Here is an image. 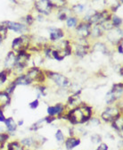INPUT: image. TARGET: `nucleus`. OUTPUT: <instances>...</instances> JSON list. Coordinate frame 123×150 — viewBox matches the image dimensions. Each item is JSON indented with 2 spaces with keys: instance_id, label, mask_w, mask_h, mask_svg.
<instances>
[{
  "instance_id": "obj_2",
  "label": "nucleus",
  "mask_w": 123,
  "mask_h": 150,
  "mask_svg": "<svg viewBox=\"0 0 123 150\" xmlns=\"http://www.w3.org/2000/svg\"><path fill=\"white\" fill-rule=\"evenodd\" d=\"M30 43V37L27 35H22L19 38H16L12 42V47L14 51H27Z\"/></svg>"
},
{
  "instance_id": "obj_40",
  "label": "nucleus",
  "mask_w": 123,
  "mask_h": 150,
  "mask_svg": "<svg viewBox=\"0 0 123 150\" xmlns=\"http://www.w3.org/2000/svg\"><path fill=\"white\" fill-rule=\"evenodd\" d=\"M22 124H23V121H20V122H19V123H18V125H20V126H21V125H22Z\"/></svg>"
},
{
  "instance_id": "obj_37",
  "label": "nucleus",
  "mask_w": 123,
  "mask_h": 150,
  "mask_svg": "<svg viewBox=\"0 0 123 150\" xmlns=\"http://www.w3.org/2000/svg\"><path fill=\"white\" fill-rule=\"evenodd\" d=\"M5 121H6V117L3 114L1 108H0V122H5Z\"/></svg>"
},
{
  "instance_id": "obj_41",
  "label": "nucleus",
  "mask_w": 123,
  "mask_h": 150,
  "mask_svg": "<svg viewBox=\"0 0 123 150\" xmlns=\"http://www.w3.org/2000/svg\"><path fill=\"white\" fill-rule=\"evenodd\" d=\"M10 1H12V2H14V3H16V0H10Z\"/></svg>"
},
{
  "instance_id": "obj_28",
  "label": "nucleus",
  "mask_w": 123,
  "mask_h": 150,
  "mask_svg": "<svg viewBox=\"0 0 123 150\" xmlns=\"http://www.w3.org/2000/svg\"><path fill=\"white\" fill-rule=\"evenodd\" d=\"M7 27H6V22H3L0 23V35L3 37V39L6 37V34H7Z\"/></svg>"
},
{
  "instance_id": "obj_1",
  "label": "nucleus",
  "mask_w": 123,
  "mask_h": 150,
  "mask_svg": "<svg viewBox=\"0 0 123 150\" xmlns=\"http://www.w3.org/2000/svg\"><path fill=\"white\" fill-rule=\"evenodd\" d=\"M45 73L46 74V76L47 78L54 81L60 88H67L71 85V81H69V79L61 73L55 72V71H45Z\"/></svg>"
},
{
  "instance_id": "obj_27",
  "label": "nucleus",
  "mask_w": 123,
  "mask_h": 150,
  "mask_svg": "<svg viewBox=\"0 0 123 150\" xmlns=\"http://www.w3.org/2000/svg\"><path fill=\"white\" fill-rule=\"evenodd\" d=\"M85 8H86V6H85L84 5L77 4V5H75V6H72V10L75 13H83V12H84Z\"/></svg>"
},
{
  "instance_id": "obj_35",
  "label": "nucleus",
  "mask_w": 123,
  "mask_h": 150,
  "mask_svg": "<svg viewBox=\"0 0 123 150\" xmlns=\"http://www.w3.org/2000/svg\"><path fill=\"white\" fill-rule=\"evenodd\" d=\"M39 100L38 99H36V100H34V101H32L31 103H30L29 104V105H30V107L31 108V109H36L38 106H39Z\"/></svg>"
},
{
  "instance_id": "obj_11",
  "label": "nucleus",
  "mask_w": 123,
  "mask_h": 150,
  "mask_svg": "<svg viewBox=\"0 0 123 150\" xmlns=\"http://www.w3.org/2000/svg\"><path fill=\"white\" fill-rule=\"evenodd\" d=\"M13 82L15 84V86H17V85L26 86V85H30V84L32 83V81H30V79L27 76L26 74H21V75H19V76L17 77Z\"/></svg>"
},
{
  "instance_id": "obj_43",
  "label": "nucleus",
  "mask_w": 123,
  "mask_h": 150,
  "mask_svg": "<svg viewBox=\"0 0 123 150\" xmlns=\"http://www.w3.org/2000/svg\"><path fill=\"white\" fill-rule=\"evenodd\" d=\"M0 149H1V148H0Z\"/></svg>"
},
{
  "instance_id": "obj_16",
  "label": "nucleus",
  "mask_w": 123,
  "mask_h": 150,
  "mask_svg": "<svg viewBox=\"0 0 123 150\" xmlns=\"http://www.w3.org/2000/svg\"><path fill=\"white\" fill-rule=\"evenodd\" d=\"M122 83H117V84H114L112 86V92L114 94V96L116 98V99H119L121 97H122Z\"/></svg>"
},
{
  "instance_id": "obj_38",
  "label": "nucleus",
  "mask_w": 123,
  "mask_h": 150,
  "mask_svg": "<svg viewBox=\"0 0 123 150\" xmlns=\"http://www.w3.org/2000/svg\"><path fill=\"white\" fill-rule=\"evenodd\" d=\"M118 52L121 54L122 53H123V51H122V42L119 45V47H118Z\"/></svg>"
},
{
  "instance_id": "obj_13",
  "label": "nucleus",
  "mask_w": 123,
  "mask_h": 150,
  "mask_svg": "<svg viewBox=\"0 0 123 150\" xmlns=\"http://www.w3.org/2000/svg\"><path fill=\"white\" fill-rule=\"evenodd\" d=\"M80 144V139H76V138H69L66 141H65V146H66V148L68 150H72L73 149L75 146H77L78 145Z\"/></svg>"
},
{
  "instance_id": "obj_31",
  "label": "nucleus",
  "mask_w": 123,
  "mask_h": 150,
  "mask_svg": "<svg viewBox=\"0 0 123 150\" xmlns=\"http://www.w3.org/2000/svg\"><path fill=\"white\" fill-rule=\"evenodd\" d=\"M56 139L58 142H62L64 140V135L63 133L62 132V130L61 129H58L56 131Z\"/></svg>"
},
{
  "instance_id": "obj_7",
  "label": "nucleus",
  "mask_w": 123,
  "mask_h": 150,
  "mask_svg": "<svg viewBox=\"0 0 123 150\" xmlns=\"http://www.w3.org/2000/svg\"><path fill=\"white\" fill-rule=\"evenodd\" d=\"M6 27L8 30H13L17 33H24V32H27V30H28V27L20 23L6 21Z\"/></svg>"
},
{
  "instance_id": "obj_15",
  "label": "nucleus",
  "mask_w": 123,
  "mask_h": 150,
  "mask_svg": "<svg viewBox=\"0 0 123 150\" xmlns=\"http://www.w3.org/2000/svg\"><path fill=\"white\" fill-rule=\"evenodd\" d=\"M70 16H71V10L66 7H62L58 12V19L60 21L67 20Z\"/></svg>"
},
{
  "instance_id": "obj_30",
  "label": "nucleus",
  "mask_w": 123,
  "mask_h": 150,
  "mask_svg": "<svg viewBox=\"0 0 123 150\" xmlns=\"http://www.w3.org/2000/svg\"><path fill=\"white\" fill-rule=\"evenodd\" d=\"M21 144L24 146H30L33 145V139L32 138H26V139H23L22 141H21Z\"/></svg>"
},
{
  "instance_id": "obj_8",
  "label": "nucleus",
  "mask_w": 123,
  "mask_h": 150,
  "mask_svg": "<svg viewBox=\"0 0 123 150\" xmlns=\"http://www.w3.org/2000/svg\"><path fill=\"white\" fill-rule=\"evenodd\" d=\"M64 36L63 30L59 28H50L49 29V38L51 41H57L63 39Z\"/></svg>"
},
{
  "instance_id": "obj_4",
  "label": "nucleus",
  "mask_w": 123,
  "mask_h": 150,
  "mask_svg": "<svg viewBox=\"0 0 123 150\" xmlns=\"http://www.w3.org/2000/svg\"><path fill=\"white\" fill-rule=\"evenodd\" d=\"M35 8L39 13L48 15L52 11L53 6L50 0H38L35 2Z\"/></svg>"
},
{
  "instance_id": "obj_24",
  "label": "nucleus",
  "mask_w": 123,
  "mask_h": 150,
  "mask_svg": "<svg viewBox=\"0 0 123 150\" xmlns=\"http://www.w3.org/2000/svg\"><path fill=\"white\" fill-rule=\"evenodd\" d=\"M116 98L114 96V94L112 92V90H110L107 94H106V96H105V102H106L107 104L111 105L112 103H114L116 101Z\"/></svg>"
},
{
  "instance_id": "obj_6",
  "label": "nucleus",
  "mask_w": 123,
  "mask_h": 150,
  "mask_svg": "<svg viewBox=\"0 0 123 150\" xmlns=\"http://www.w3.org/2000/svg\"><path fill=\"white\" fill-rule=\"evenodd\" d=\"M90 30H91V25L86 22L80 23L76 28L77 35L79 38H81V39H86L87 36H89Z\"/></svg>"
},
{
  "instance_id": "obj_14",
  "label": "nucleus",
  "mask_w": 123,
  "mask_h": 150,
  "mask_svg": "<svg viewBox=\"0 0 123 150\" xmlns=\"http://www.w3.org/2000/svg\"><path fill=\"white\" fill-rule=\"evenodd\" d=\"M87 49H89V46H82L78 44L75 47V54L79 57H84L87 54Z\"/></svg>"
},
{
  "instance_id": "obj_42",
  "label": "nucleus",
  "mask_w": 123,
  "mask_h": 150,
  "mask_svg": "<svg viewBox=\"0 0 123 150\" xmlns=\"http://www.w3.org/2000/svg\"><path fill=\"white\" fill-rule=\"evenodd\" d=\"M120 3H122V0H120Z\"/></svg>"
},
{
  "instance_id": "obj_26",
  "label": "nucleus",
  "mask_w": 123,
  "mask_h": 150,
  "mask_svg": "<svg viewBox=\"0 0 123 150\" xmlns=\"http://www.w3.org/2000/svg\"><path fill=\"white\" fill-rule=\"evenodd\" d=\"M46 117L43 118V119H40L39 121H38L36 123H34V124L32 125V127L30 128V129H31V130H38L39 129L42 128V127H43V124L46 123Z\"/></svg>"
},
{
  "instance_id": "obj_18",
  "label": "nucleus",
  "mask_w": 123,
  "mask_h": 150,
  "mask_svg": "<svg viewBox=\"0 0 123 150\" xmlns=\"http://www.w3.org/2000/svg\"><path fill=\"white\" fill-rule=\"evenodd\" d=\"M5 123H6V129H8V131H11V132H13V131L16 130L17 124L15 123L14 120L12 117H9V118L6 119Z\"/></svg>"
},
{
  "instance_id": "obj_39",
  "label": "nucleus",
  "mask_w": 123,
  "mask_h": 150,
  "mask_svg": "<svg viewBox=\"0 0 123 150\" xmlns=\"http://www.w3.org/2000/svg\"><path fill=\"white\" fill-rule=\"evenodd\" d=\"M4 40V39H3V37L1 36V35H0V44H1L2 43V41Z\"/></svg>"
},
{
  "instance_id": "obj_3",
  "label": "nucleus",
  "mask_w": 123,
  "mask_h": 150,
  "mask_svg": "<svg viewBox=\"0 0 123 150\" xmlns=\"http://www.w3.org/2000/svg\"><path fill=\"white\" fill-rule=\"evenodd\" d=\"M27 76L30 79L32 82H39L42 83L46 81V73L42 70H40L39 67H32L28 70V72L26 73Z\"/></svg>"
},
{
  "instance_id": "obj_19",
  "label": "nucleus",
  "mask_w": 123,
  "mask_h": 150,
  "mask_svg": "<svg viewBox=\"0 0 123 150\" xmlns=\"http://www.w3.org/2000/svg\"><path fill=\"white\" fill-rule=\"evenodd\" d=\"M112 127L118 130V131H122V128H123V120H122V116H119L116 119H114L112 121Z\"/></svg>"
},
{
  "instance_id": "obj_22",
  "label": "nucleus",
  "mask_w": 123,
  "mask_h": 150,
  "mask_svg": "<svg viewBox=\"0 0 123 150\" xmlns=\"http://www.w3.org/2000/svg\"><path fill=\"white\" fill-rule=\"evenodd\" d=\"M8 150H24V147L17 141L8 144Z\"/></svg>"
},
{
  "instance_id": "obj_29",
  "label": "nucleus",
  "mask_w": 123,
  "mask_h": 150,
  "mask_svg": "<svg viewBox=\"0 0 123 150\" xmlns=\"http://www.w3.org/2000/svg\"><path fill=\"white\" fill-rule=\"evenodd\" d=\"M8 139V135L6 133H0V148H3L5 143Z\"/></svg>"
},
{
  "instance_id": "obj_32",
  "label": "nucleus",
  "mask_w": 123,
  "mask_h": 150,
  "mask_svg": "<svg viewBox=\"0 0 123 150\" xmlns=\"http://www.w3.org/2000/svg\"><path fill=\"white\" fill-rule=\"evenodd\" d=\"M87 122H89V125L91 126H98L100 124V120L98 118H90Z\"/></svg>"
},
{
  "instance_id": "obj_17",
  "label": "nucleus",
  "mask_w": 123,
  "mask_h": 150,
  "mask_svg": "<svg viewBox=\"0 0 123 150\" xmlns=\"http://www.w3.org/2000/svg\"><path fill=\"white\" fill-rule=\"evenodd\" d=\"M93 49L95 51H97V52H100V53H103V54H108V48L106 47V45L102 43V42H97L94 45L93 47Z\"/></svg>"
},
{
  "instance_id": "obj_23",
  "label": "nucleus",
  "mask_w": 123,
  "mask_h": 150,
  "mask_svg": "<svg viewBox=\"0 0 123 150\" xmlns=\"http://www.w3.org/2000/svg\"><path fill=\"white\" fill-rule=\"evenodd\" d=\"M111 21H112V24L113 27L115 28H119V26L121 25L122 23V20H121V18L116 16V15H112L111 16Z\"/></svg>"
},
{
  "instance_id": "obj_21",
  "label": "nucleus",
  "mask_w": 123,
  "mask_h": 150,
  "mask_svg": "<svg viewBox=\"0 0 123 150\" xmlns=\"http://www.w3.org/2000/svg\"><path fill=\"white\" fill-rule=\"evenodd\" d=\"M66 25L68 28H75L78 25V19L73 16H70L66 20Z\"/></svg>"
},
{
  "instance_id": "obj_20",
  "label": "nucleus",
  "mask_w": 123,
  "mask_h": 150,
  "mask_svg": "<svg viewBox=\"0 0 123 150\" xmlns=\"http://www.w3.org/2000/svg\"><path fill=\"white\" fill-rule=\"evenodd\" d=\"M90 35L94 38H99L103 35V30L99 25H95L90 30Z\"/></svg>"
},
{
  "instance_id": "obj_33",
  "label": "nucleus",
  "mask_w": 123,
  "mask_h": 150,
  "mask_svg": "<svg viewBox=\"0 0 123 150\" xmlns=\"http://www.w3.org/2000/svg\"><path fill=\"white\" fill-rule=\"evenodd\" d=\"M91 140H92V142L93 143H95V144H98L99 142H101V136L100 135H98V134H95V135H92V137H91Z\"/></svg>"
},
{
  "instance_id": "obj_36",
  "label": "nucleus",
  "mask_w": 123,
  "mask_h": 150,
  "mask_svg": "<svg viewBox=\"0 0 123 150\" xmlns=\"http://www.w3.org/2000/svg\"><path fill=\"white\" fill-rule=\"evenodd\" d=\"M96 150H108V146L106 144H104V143H102Z\"/></svg>"
},
{
  "instance_id": "obj_10",
  "label": "nucleus",
  "mask_w": 123,
  "mask_h": 150,
  "mask_svg": "<svg viewBox=\"0 0 123 150\" xmlns=\"http://www.w3.org/2000/svg\"><path fill=\"white\" fill-rule=\"evenodd\" d=\"M64 111V106L62 104H57L55 106H49L47 108V112L50 116H60Z\"/></svg>"
},
{
  "instance_id": "obj_9",
  "label": "nucleus",
  "mask_w": 123,
  "mask_h": 150,
  "mask_svg": "<svg viewBox=\"0 0 123 150\" xmlns=\"http://www.w3.org/2000/svg\"><path fill=\"white\" fill-rule=\"evenodd\" d=\"M15 64H16V55H15L14 52L11 51L7 54L6 57V61H5L6 69L13 70V67L15 66Z\"/></svg>"
},
{
  "instance_id": "obj_12",
  "label": "nucleus",
  "mask_w": 123,
  "mask_h": 150,
  "mask_svg": "<svg viewBox=\"0 0 123 150\" xmlns=\"http://www.w3.org/2000/svg\"><path fill=\"white\" fill-rule=\"evenodd\" d=\"M11 102V98L6 91H0V108H4Z\"/></svg>"
},
{
  "instance_id": "obj_5",
  "label": "nucleus",
  "mask_w": 123,
  "mask_h": 150,
  "mask_svg": "<svg viewBox=\"0 0 123 150\" xmlns=\"http://www.w3.org/2000/svg\"><path fill=\"white\" fill-rule=\"evenodd\" d=\"M119 115H120V112L117 107L110 106V107H107L103 111L101 117L103 120L106 121V122H112L114 119H116Z\"/></svg>"
},
{
  "instance_id": "obj_25",
  "label": "nucleus",
  "mask_w": 123,
  "mask_h": 150,
  "mask_svg": "<svg viewBox=\"0 0 123 150\" xmlns=\"http://www.w3.org/2000/svg\"><path fill=\"white\" fill-rule=\"evenodd\" d=\"M50 2H51L53 7L55 6L57 8H62V7H64L66 0H50Z\"/></svg>"
},
{
  "instance_id": "obj_34",
  "label": "nucleus",
  "mask_w": 123,
  "mask_h": 150,
  "mask_svg": "<svg viewBox=\"0 0 123 150\" xmlns=\"http://www.w3.org/2000/svg\"><path fill=\"white\" fill-rule=\"evenodd\" d=\"M34 21H35V18H34L32 15L29 14V15H27V16H26V23H27V24H29V25H32V24H33V23H34Z\"/></svg>"
}]
</instances>
